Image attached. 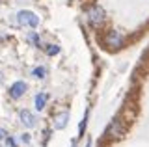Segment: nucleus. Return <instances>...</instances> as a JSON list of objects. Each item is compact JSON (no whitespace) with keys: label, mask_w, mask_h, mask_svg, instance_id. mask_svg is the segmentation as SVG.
Listing matches in <instances>:
<instances>
[{"label":"nucleus","mask_w":149,"mask_h":147,"mask_svg":"<svg viewBox=\"0 0 149 147\" xmlns=\"http://www.w3.org/2000/svg\"><path fill=\"white\" fill-rule=\"evenodd\" d=\"M17 24L19 26H30V28H36V26L39 24V17H37L34 11L22 10V11L17 13Z\"/></svg>","instance_id":"nucleus-1"},{"label":"nucleus","mask_w":149,"mask_h":147,"mask_svg":"<svg viewBox=\"0 0 149 147\" xmlns=\"http://www.w3.org/2000/svg\"><path fill=\"white\" fill-rule=\"evenodd\" d=\"M88 21H90L91 26L99 28V26L104 22V10L101 6H91L88 8Z\"/></svg>","instance_id":"nucleus-2"},{"label":"nucleus","mask_w":149,"mask_h":147,"mask_svg":"<svg viewBox=\"0 0 149 147\" xmlns=\"http://www.w3.org/2000/svg\"><path fill=\"white\" fill-rule=\"evenodd\" d=\"M26 89H28L26 82L17 80L15 84H11V88H9V97H11V99H21L22 95L26 93Z\"/></svg>","instance_id":"nucleus-3"},{"label":"nucleus","mask_w":149,"mask_h":147,"mask_svg":"<svg viewBox=\"0 0 149 147\" xmlns=\"http://www.w3.org/2000/svg\"><path fill=\"white\" fill-rule=\"evenodd\" d=\"M104 43L108 45V47H112V49H118V47H121V45H123V37H121L119 32L112 30V32H108V34H106Z\"/></svg>","instance_id":"nucleus-4"},{"label":"nucleus","mask_w":149,"mask_h":147,"mask_svg":"<svg viewBox=\"0 0 149 147\" xmlns=\"http://www.w3.org/2000/svg\"><path fill=\"white\" fill-rule=\"evenodd\" d=\"M19 119H21V123L24 125L26 128H34L36 127V116L30 112V110H21V114H19Z\"/></svg>","instance_id":"nucleus-5"},{"label":"nucleus","mask_w":149,"mask_h":147,"mask_svg":"<svg viewBox=\"0 0 149 147\" xmlns=\"http://www.w3.org/2000/svg\"><path fill=\"white\" fill-rule=\"evenodd\" d=\"M67 121H69V112H67V110L56 114V116L52 117V123H54V128H56V130H62V128H65V127H67Z\"/></svg>","instance_id":"nucleus-6"},{"label":"nucleus","mask_w":149,"mask_h":147,"mask_svg":"<svg viewBox=\"0 0 149 147\" xmlns=\"http://www.w3.org/2000/svg\"><path fill=\"white\" fill-rule=\"evenodd\" d=\"M121 132H123V128H121V119L116 117L114 121H112V125H110L108 134H110V136H121Z\"/></svg>","instance_id":"nucleus-7"},{"label":"nucleus","mask_w":149,"mask_h":147,"mask_svg":"<svg viewBox=\"0 0 149 147\" xmlns=\"http://www.w3.org/2000/svg\"><path fill=\"white\" fill-rule=\"evenodd\" d=\"M47 101H49V95L47 93H37L36 95V99H34V103H36V110H43L45 108V104H47Z\"/></svg>","instance_id":"nucleus-8"},{"label":"nucleus","mask_w":149,"mask_h":147,"mask_svg":"<svg viewBox=\"0 0 149 147\" xmlns=\"http://www.w3.org/2000/svg\"><path fill=\"white\" fill-rule=\"evenodd\" d=\"M32 76H34V78H45V76H47V67L45 65L34 67V69H32Z\"/></svg>","instance_id":"nucleus-9"},{"label":"nucleus","mask_w":149,"mask_h":147,"mask_svg":"<svg viewBox=\"0 0 149 147\" xmlns=\"http://www.w3.org/2000/svg\"><path fill=\"white\" fill-rule=\"evenodd\" d=\"M45 52H47V56H56V54L60 52V47L58 45H54V43H49V45H45Z\"/></svg>","instance_id":"nucleus-10"},{"label":"nucleus","mask_w":149,"mask_h":147,"mask_svg":"<svg viewBox=\"0 0 149 147\" xmlns=\"http://www.w3.org/2000/svg\"><path fill=\"white\" fill-rule=\"evenodd\" d=\"M28 41H30L34 47H37V49L41 47V39H39V35H37L36 32H30V34H28Z\"/></svg>","instance_id":"nucleus-11"},{"label":"nucleus","mask_w":149,"mask_h":147,"mask_svg":"<svg viewBox=\"0 0 149 147\" xmlns=\"http://www.w3.org/2000/svg\"><path fill=\"white\" fill-rule=\"evenodd\" d=\"M21 141H22V144H30V134H28V132L21 134Z\"/></svg>","instance_id":"nucleus-12"},{"label":"nucleus","mask_w":149,"mask_h":147,"mask_svg":"<svg viewBox=\"0 0 149 147\" xmlns=\"http://www.w3.org/2000/svg\"><path fill=\"white\" fill-rule=\"evenodd\" d=\"M6 138H8V132L4 128H0V140H6Z\"/></svg>","instance_id":"nucleus-13"},{"label":"nucleus","mask_w":149,"mask_h":147,"mask_svg":"<svg viewBox=\"0 0 149 147\" xmlns=\"http://www.w3.org/2000/svg\"><path fill=\"white\" fill-rule=\"evenodd\" d=\"M8 145L9 147H15L17 144H15V140H13V138H8Z\"/></svg>","instance_id":"nucleus-14"},{"label":"nucleus","mask_w":149,"mask_h":147,"mask_svg":"<svg viewBox=\"0 0 149 147\" xmlns=\"http://www.w3.org/2000/svg\"><path fill=\"white\" fill-rule=\"evenodd\" d=\"M86 147H91V140H88V144H86Z\"/></svg>","instance_id":"nucleus-15"},{"label":"nucleus","mask_w":149,"mask_h":147,"mask_svg":"<svg viewBox=\"0 0 149 147\" xmlns=\"http://www.w3.org/2000/svg\"><path fill=\"white\" fill-rule=\"evenodd\" d=\"M67 2H73V0H67Z\"/></svg>","instance_id":"nucleus-16"}]
</instances>
